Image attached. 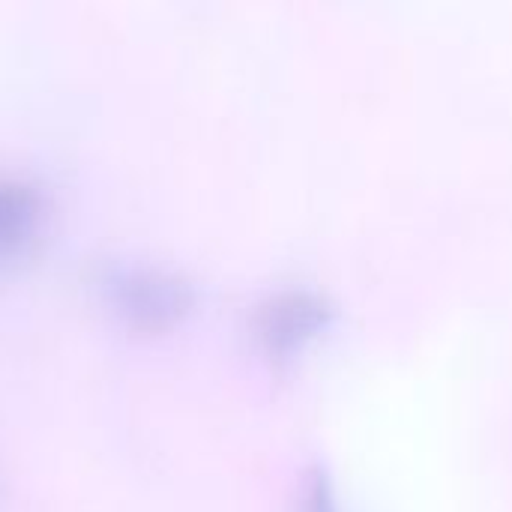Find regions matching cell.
I'll list each match as a JSON object with an SVG mask.
<instances>
[{"mask_svg":"<svg viewBox=\"0 0 512 512\" xmlns=\"http://www.w3.org/2000/svg\"><path fill=\"white\" fill-rule=\"evenodd\" d=\"M297 512H342L333 477L324 468H309L300 483Z\"/></svg>","mask_w":512,"mask_h":512,"instance_id":"277c9868","label":"cell"},{"mask_svg":"<svg viewBox=\"0 0 512 512\" xmlns=\"http://www.w3.org/2000/svg\"><path fill=\"white\" fill-rule=\"evenodd\" d=\"M0 504H3V483H0Z\"/></svg>","mask_w":512,"mask_h":512,"instance_id":"5b68a950","label":"cell"},{"mask_svg":"<svg viewBox=\"0 0 512 512\" xmlns=\"http://www.w3.org/2000/svg\"><path fill=\"white\" fill-rule=\"evenodd\" d=\"M93 291L120 327L141 336L177 330L198 306V291L189 279L150 264H102L93 276Z\"/></svg>","mask_w":512,"mask_h":512,"instance_id":"6da1fadb","label":"cell"},{"mask_svg":"<svg viewBox=\"0 0 512 512\" xmlns=\"http://www.w3.org/2000/svg\"><path fill=\"white\" fill-rule=\"evenodd\" d=\"M45 195L21 177H0V270L24 261L45 228Z\"/></svg>","mask_w":512,"mask_h":512,"instance_id":"3957f363","label":"cell"},{"mask_svg":"<svg viewBox=\"0 0 512 512\" xmlns=\"http://www.w3.org/2000/svg\"><path fill=\"white\" fill-rule=\"evenodd\" d=\"M330 324V300L300 288L267 297L252 315L249 336L270 369H288L330 330Z\"/></svg>","mask_w":512,"mask_h":512,"instance_id":"7a4b0ae2","label":"cell"}]
</instances>
